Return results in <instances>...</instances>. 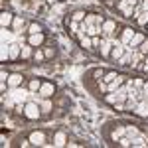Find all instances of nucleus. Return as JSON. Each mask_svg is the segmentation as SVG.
I'll use <instances>...</instances> for the list:
<instances>
[{
  "label": "nucleus",
  "mask_w": 148,
  "mask_h": 148,
  "mask_svg": "<svg viewBox=\"0 0 148 148\" xmlns=\"http://www.w3.org/2000/svg\"><path fill=\"white\" fill-rule=\"evenodd\" d=\"M34 46H30L28 42H26V46H22V56H20V59L22 61H28V59H32L34 57Z\"/></svg>",
  "instance_id": "obj_8"
},
{
  "label": "nucleus",
  "mask_w": 148,
  "mask_h": 148,
  "mask_svg": "<svg viewBox=\"0 0 148 148\" xmlns=\"http://www.w3.org/2000/svg\"><path fill=\"white\" fill-rule=\"evenodd\" d=\"M132 14H134V6H126L125 10H123V16L125 18H132Z\"/></svg>",
  "instance_id": "obj_19"
},
{
  "label": "nucleus",
  "mask_w": 148,
  "mask_h": 148,
  "mask_svg": "<svg viewBox=\"0 0 148 148\" xmlns=\"http://www.w3.org/2000/svg\"><path fill=\"white\" fill-rule=\"evenodd\" d=\"M136 24L140 26V28H144V26L148 24V10H146V12H142V14H140V16L136 18Z\"/></svg>",
  "instance_id": "obj_17"
},
{
  "label": "nucleus",
  "mask_w": 148,
  "mask_h": 148,
  "mask_svg": "<svg viewBox=\"0 0 148 148\" xmlns=\"http://www.w3.org/2000/svg\"><path fill=\"white\" fill-rule=\"evenodd\" d=\"M22 114H24V119H28V121H38V119H42L44 113H42L38 101L30 97V101H26V105H24V113Z\"/></svg>",
  "instance_id": "obj_1"
},
{
  "label": "nucleus",
  "mask_w": 148,
  "mask_h": 148,
  "mask_svg": "<svg viewBox=\"0 0 148 148\" xmlns=\"http://www.w3.org/2000/svg\"><path fill=\"white\" fill-rule=\"evenodd\" d=\"M44 53H46V59H49V57H53L56 49H53V47H44Z\"/></svg>",
  "instance_id": "obj_20"
},
{
  "label": "nucleus",
  "mask_w": 148,
  "mask_h": 148,
  "mask_svg": "<svg viewBox=\"0 0 148 148\" xmlns=\"http://www.w3.org/2000/svg\"><path fill=\"white\" fill-rule=\"evenodd\" d=\"M53 144L56 146H63V144H67V136H65V132H56L53 134Z\"/></svg>",
  "instance_id": "obj_12"
},
{
  "label": "nucleus",
  "mask_w": 148,
  "mask_h": 148,
  "mask_svg": "<svg viewBox=\"0 0 148 148\" xmlns=\"http://www.w3.org/2000/svg\"><path fill=\"white\" fill-rule=\"evenodd\" d=\"M144 40H146V36L142 34V32H136V34L132 36V40L128 42V46H126V47H130V49L134 51V49H138V46H140V44H142Z\"/></svg>",
  "instance_id": "obj_6"
},
{
  "label": "nucleus",
  "mask_w": 148,
  "mask_h": 148,
  "mask_svg": "<svg viewBox=\"0 0 148 148\" xmlns=\"http://www.w3.org/2000/svg\"><path fill=\"white\" fill-rule=\"evenodd\" d=\"M12 24H14V16H12L10 12H6V10H4L2 14H0V26L8 30V28H12Z\"/></svg>",
  "instance_id": "obj_7"
},
{
  "label": "nucleus",
  "mask_w": 148,
  "mask_h": 148,
  "mask_svg": "<svg viewBox=\"0 0 148 148\" xmlns=\"http://www.w3.org/2000/svg\"><path fill=\"white\" fill-rule=\"evenodd\" d=\"M53 93H56V85L51 81H42V87H40V93L38 95L44 97V99H51Z\"/></svg>",
  "instance_id": "obj_2"
},
{
  "label": "nucleus",
  "mask_w": 148,
  "mask_h": 148,
  "mask_svg": "<svg viewBox=\"0 0 148 148\" xmlns=\"http://www.w3.org/2000/svg\"><path fill=\"white\" fill-rule=\"evenodd\" d=\"M26 28V20L22 16H14V24H12V30H16V34H22L20 30Z\"/></svg>",
  "instance_id": "obj_10"
},
{
  "label": "nucleus",
  "mask_w": 148,
  "mask_h": 148,
  "mask_svg": "<svg viewBox=\"0 0 148 148\" xmlns=\"http://www.w3.org/2000/svg\"><path fill=\"white\" fill-rule=\"evenodd\" d=\"M32 61H36V63H42V61H46L44 47H36V49H34V57H32Z\"/></svg>",
  "instance_id": "obj_13"
},
{
  "label": "nucleus",
  "mask_w": 148,
  "mask_h": 148,
  "mask_svg": "<svg viewBox=\"0 0 148 148\" xmlns=\"http://www.w3.org/2000/svg\"><path fill=\"white\" fill-rule=\"evenodd\" d=\"M121 77V73H116V71H105V75H103V81L109 85V83H113L114 79H119Z\"/></svg>",
  "instance_id": "obj_14"
},
{
  "label": "nucleus",
  "mask_w": 148,
  "mask_h": 148,
  "mask_svg": "<svg viewBox=\"0 0 148 148\" xmlns=\"http://www.w3.org/2000/svg\"><path fill=\"white\" fill-rule=\"evenodd\" d=\"M26 42L34 47H42L44 42H46V34L44 32H40V34H26Z\"/></svg>",
  "instance_id": "obj_3"
},
{
  "label": "nucleus",
  "mask_w": 148,
  "mask_h": 148,
  "mask_svg": "<svg viewBox=\"0 0 148 148\" xmlns=\"http://www.w3.org/2000/svg\"><path fill=\"white\" fill-rule=\"evenodd\" d=\"M85 16H87V12H85V10L71 12V20H75V22H83V20H85Z\"/></svg>",
  "instance_id": "obj_15"
},
{
  "label": "nucleus",
  "mask_w": 148,
  "mask_h": 148,
  "mask_svg": "<svg viewBox=\"0 0 148 148\" xmlns=\"http://www.w3.org/2000/svg\"><path fill=\"white\" fill-rule=\"evenodd\" d=\"M40 32H42V26H40L38 22H32L28 28H26V34H40Z\"/></svg>",
  "instance_id": "obj_16"
},
{
  "label": "nucleus",
  "mask_w": 148,
  "mask_h": 148,
  "mask_svg": "<svg viewBox=\"0 0 148 148\" xmlns=\"http://www.w3.org/2000/svg\"><path fill=\"white\" fill-rule=\"evenodd\" d=\"M136 51H140L142 56H148V38L144 40V42H142V44H140V46H138Z\"/></svg>",
  "instance_id": "obj_18"
},
{
  "label": "nucleus",
  "mask_w": 148,
  "mask_h": 148,
  "mask_svg": "<svg viewBox=\"0 0 148 148\" xmlns=\"http://www.w3.org/2000/svg\"><path fill=\"white\" fill-rule=\"evenodd\" d=\"M138 2H140V0H138Z\"/></svg>",
  "instance_id": "obj_22"
},
{
  "label": "nucleus",
  "mask_w": 148,
  "mask_h": 148,
  "mask_svg": "<svg viewBox=\"0 0 148 148\" xmlns=\"http://www.w3.org/2000/svg\"><path fill=\"white\" fill-rule=\"evenodd\" d=\"M134 34H136V30H132V28H121V32H119V44L128 46V42L132 40Z\"/></svg>",
  "instance_id": "obj_4"
},
{
  "label": "nucleus",
  "mask_w": 148,
  "mask_h": 148,
  "mask_svg": "<svg viewBox=\"0 0 148 148\" xmlns=\"http://www.w3.org/2000/svg\"><path fill=\"white\" fill-rule=\"evenodd\" d=\"M28 140H30L34 146H36V144H44V142L47 140V134H46V130H36V132H32V134H30V138H28Z\"/></svg>",
  "instance_id": "obj_5"
},
{
  "label": "nucleus",
  "mask_w": 148,
  "mask_h": 148,
  "mask_svg": "<svg viewBox=\"0 0 148 148\" xmlns=\"http://www.w3.org/2000/svg\"><path fill=\"white\" fill-rule=\"evenodd\" d=\"M22 56V46L20 44H10V59L12 61H18Z\"/></svg>",
  "instance_id": "obj_9"
},
{
  "label": "nucleus",
  "mask_w": 148,
  "mask_h": 148,
  "mask_svg": "<svg viewBox=\"0 0 148 148\" xmlns=\"http://www.w3.org/2000/svg\"><path fill=\"white\" fill-rule=\"evenodd\" d=\"M40 87H42V79H38V77L28 79V89H30V93H40Z\"/></svg>",
  "instance_id": "obj_11"
},
{
  "label": "nucleus",
  "mask_w": 148,
  "mask_h": 148,
  "mask_svg": "<svg viewBox=\"0 0 148 148\" xmlns=\"http://www.w3.org/2000/svg\"><path fill=\"white\" fill-rule=\"evenodd\" d=\"M144 30H146V32H148V24H146V26H144Z\"/></svg>",
  "instance_id": "obj_21"
}]
</instances>
